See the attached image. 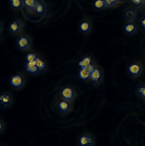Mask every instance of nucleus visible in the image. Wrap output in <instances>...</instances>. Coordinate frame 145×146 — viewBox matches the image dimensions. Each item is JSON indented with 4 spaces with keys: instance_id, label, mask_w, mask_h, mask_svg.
Masks as SVG:
<instances>
[{
    "instance_id": "9d476101",
    "label": "nucleus",
    "mask_w": 145,
    "mask_h": 146,
    "mask_svg": "<svg viewBox=\"0 0 145 146\" xmlns=\"http://www.w3.org/2000/svg\"><path fill=\"white\" fill-rule=\"evenodd\" d=\"M95 143V138L92 136L88 135H82L78 139V144L80 146H93Z\"/></svg>"
},
{
    "instance_id": "f3484780",
    "label": "nucleus",
    "mask_w": 145,
    "mask_h": 146,
    "mask_svg": "<svg viewBox=\"0 0 145 146\" xmlns=\"http://www.w3.org/2000/svg\"><path fill=\"white\" fill-rule=\"evenodd\" d=\"M35 62L39 72H42L45 70L46 67V64L43 59L38 56L35 60Z\"/></svg>"
},
{
    "instance_id": "20e7f679",
    "label": "nucleus",
    "mask_w": 145,
    "mask_h": 146,
    "mask_svg": "<svg viewBox=\"0 0 145 146\" xmlns=\"http://www.w3.org/2000/svg\"><path fill=\"white\" fill-rule=\"evenodd\" d=\"M13 102L11 95L8 92H3L0 95V106L3 109H7L11 106Z\"/></svg>"
},
{
    "instance_id": "f03ea898",
    "label": "nucleus",
    "mask_w": 145,
    "mask_h": 146,
    "mask_svg": "<svg viewBox=\"0 0 145 146\" xmlns=\"http://www.w3.org/2000/svg\"><path fill=\"white\" fill-rule=\"evenodd\" d=\"M37 0H23L22 11L24 17L29 19L34 15V9Z\"/></svg>"
},
{
    "instance_id": "1a4fd4ad",
    "label": "nucleus",
    "mask_w": 145,
    "mask_h": 146,
    "mask_svg": "<svg viewBox=\"0 0 145 146\" xmlns=\"http://www.w3.org/2000/svg\"><path fill=\"white\" fill-rule=\"evenodd\" d=\"M24 27V23L21 20L14 19L9 23V30L12 34H16L22 30Z\"/></svg>"
},
{
    "instance_id": "7ed1b4c3",
    "label": "nucleus",
    "mask_w": 145,
    "mask_h": 146,
    "mask_svg": "<svg viewBox=\"0 0 145 146\" xmlns=\"http://www.w3.org/2000/svg\"><path fill=\"white\" fill-rule=\"evenodd\" d=\"M76 94L75 90L72 87L64 86L59 90V97L64 100L72 102L75 98Z\"/></svg>"
},
{
    "instance_id": "412c9836",
    "label": "nucleus",
    "mask_w": 145,
    "mask_h": 146,
    "mask_svg": "<svg viewBox=\"0 0 145 146\" xmlns=\"http://www.w3.org/2000/svg\"><path fill=\"white\" fill-rule=\"evenodd\" d=\"M37 54L33 52H30L27 53L25 57V61L32 62L35 61L38 57Z\"/></svg>"
},
{
    "instance_id": "4be33fe9",
    "label": "nucleus",
    "mask_w": 145,
    "mask_h": 146,
    "mask_svg": "<svg viewBox=\"0 0 145 146\" xmlns=\"http://www.w3.org/2000/svg\"><path fill=\"white\" fill-rule=\"evenodd\" d=\"M121 0H104L106 6L111 7L119 2Z\"/></svg>"
},
{
    "instance_id": "4468645a",
    "label": "nucleus",
    "mask_w": 145,
    "mask_h": 146,
    "mask_svg": "<svg viewBox=\"0 0 145 146\" xmlns=\"http://www.w3.org/2000/svg\"><path fill=\"white\" fill-rule=\"evenodd\" d=\"M137 28V26L135 23L130 22L127 23L124 25L123 30L126 34L131 35L136 32Z\"/></svg>"
},
{
    "instance_id": "2eb2a0df",
    "label": "nucleus",
    "mask_w": 145,
    "mask_h": 146,
    "mask_svg": "<svg viewBox=\"0 0 145 146\" xmlns=\"http://www.w3.org/2000/svg\"><path fill=\"white\" fill-rule=\"evenodd\" d=\"M93 59L90 56H86L83 58L79 62L78 65L80 68H85L92 64Z\"/></svg>"
},
{
    "instance_id": "6e6552de",
    "label": "nucleus",
    "mask_w": 145,
    "mask_h": 146,
    "mask_svg": "<svg viewBox=\"0 0 145 146\" xmlns=\"http://www.w3.org/2000/svg\"><path fill=\"white\" fill-rule=\"evenodd\" d=\"M31 40L30 38L26 35L19 36L16 41V45L20 50H24L27 49L31 45Z\"/></svg>"
},
{
    "instance_id": "a211bd4d",
    "label": "nucleus",
    "mask_w": 145,
    "mask_h": 146,
    "mask_svg": "<svg viewBox=\"0 0 145 146\" xmlns=\"http://www.w3.org/2000/svg\"><path fill=\"white\" fill-rule=\"evenodd\" d=\"M10 7L13 9L18 10L20 9L22 6V0H9Z\"/></svg>"
},
{
    "instance_id": "aec40b11",
    "label": "nucleus",
    "mask_w": 145,
    "mask_h": 146,
    "mask_svg": "<svg viewBox=\"0 0 145 146\" xmlns=\"http://www.w3.org/2000/svg\"><path fill=\"white\" fill-rule=\"evenodd\" d=\"M93 5L94 8L98 10L103 9L106 6L104 0H94Z\"/></svg>"
},
{
    "instance_id": "f257e3e1",
    "label": "nucleus",
    "mask_w": 145,
    "mask_h": 146,
    "mask_svg": "<svg viewBox=\"0 0 145 146\" xmlns=\"http://www.w3.org/2000/svg\"><path fill=\"white\" fill-rule=\"evenodd\" d=\"M54 105L57 111L62 114L69 113L73 108L71 102L64 100L60 97L54 101Z\"/></svg>"
},
{
    "instance_id": "5701e85b",
    "label": "nucleus",
    "mask_w": 145,
    "mask_h": 146,
    "mask_svg": "<svg viewBox=\"0 0 145 146\" xmlns=\"http://www.w3.org/2000/svg\"><path fill=\"white\" fill-rule=\"evenodd\" d=\"M137 92L141 96L145 97V86H141L138 87Z\"/></svg>"
},
{
    "instance_id": "a878e982",
    "label": "nucleus",
    "mask_w": 145,
    "mask_h": 146,
    "mask_svg": "<svg viewBox=\"0 0 145 146\" xmlns=\"http://www.w3.org/2000/svg\"><path fill=\"white\" fill-rule=\"evenodd\" d=\"M140 24L142 28L145 30V16L141 20Z\"/></svg>"
},
{
    "instance_id": "423d86ee",
    "label": "nucleus",
    "mask_w": 145,
    "mask_h": 146,
    "mask_svg": "<svg viewBox=\"0 0 145 146\" xmlns=\"http://www.w3.org/2000/svg\"><path fill=\"white\" fill-rule=\"evenodd\" d=\"M102 76L101 70L98 68H95L91 73L90 78L98 88L102 87Z\"/></svg>"
},
{
    "instance_id": "39448f33",
    "label": "nucleus",
    "mask_w": 145,
    "mask_h": 146,
    "mask_svg": "<svg viewBox=\"0 0 145 146\" xmlns=\"http://www.w3.org/2000/svg\"><path fill=\"white\" fill-rule=\"evenodd\" d=\"M24 83V78L21 74H17L12 75L10 79V85L15 89L21 88L23 86Z\"/></svg>"
},
{
    "instance_id": "393cba45",
    "label": "nucleus",
    "mask_w": 145,
    "mask_h": 146,
    "mask_svg": "<svg viewBox=\"0 0 145 146\" xmlns=\"http://www.w3.org/2000/svg\"><path fill=\"white\" fill-rule=\"evenodd\" d=\"M85 68L91 73L95 68L92 64L90 65Z\"/></svg>"
},
{
    "instance_id": "ddd939ff",
    "label": "nucleus",
    "mask_w": 145,
    "mask_h": 146,
    "mask_svg": "<svg viewBox=\"0 0 145 146\" xmlns=\"http://www.w3.org/2000/svg\"><path fill=\"white\" fill-rule=\"evenodd\" d=\"M78 28L81 32L84 33H87L89 32L91 29V24L88 21L83 20L79 24Z\"/></svg>"
},
{
    "instance_id": "6ab92c4d",
    "label": "nucleus",
    "mask_w": 145,
    "mask_h": 146,
    "mask_svg": "<svg viewBox=\"0 0 145 146\" xmlns=\"http://www.w3.org/2000/svg\"><path fill=\"white\" fill-rule=\"evenodd\" d=\"M136 13L133 9H129L126 10L123 14L124 17L127 20H132L136 17Z\"/></svg>"
},
{
    "instance_id": "0eeeda50",
    "label": "nucleus",
    "mask_w": 145,
    "mask_h": 146,
    "mask_svg": "<svg viewBox=\"0 0 145 146\" xmlns=\"http://www.w3.org/2000/svg\"><path fill=\"white\" fill-rule=\"evenodd\" d=\"M47 11V6L44 1L42 0H37L34 9V15L43 18L46 15Z\"/></svg>"
},
{
    "instance_id": "9b49d317",
    "label": "nucleus",
    "mask_w": 145,
    "mask_h": 146,
    "mask_svg": "<svg viewBox=\"0 0 145 146\" xmlns=\"http://www.w3.org/2000/svg\"><path fill=\"white\" fill-rule=\"evenodd\" d=\"M142 66L139 63L136 62L130 64L127 68L129 74L133 77L139 76L142 73Z\"/></svg>"
},
{
    "instance_id": "b1692460",
    "label": "nucleus",
    "mask_w": 145,
    "mask_h": 146,
    "mask_svg": "<svg viewBox=\"0 0 145 146\" xmlns=\"http://www.w3.org/2000/svg\"><path fill=\"white\" fill-rule=\"evenodd\" d=\"M5 129V125L1 119L0 121V133L1 134L4 131Z\"/></svg>"
},
{
    "instance_id": "dca6fc26",
    "label": "nucleus",
    "mask_w": 145,
    "mask_h": 146,
    "mask_svg": "<svg viewBox=\"0 0 145 146\" xmlns=\"http://www.w3.org/2000/svg\"><path fill=\"white\" fill-rule=\"evenodd\" d=\"M91 73L85 68H80L79 73V77L83 80H87L91 78Z\"/></svg>"
},
{
    "instance_id": "f8f14e48",
    "label": "nucleus",
    "mask_w": 145,
    "mask_h": 146,
    "mask_svg": "<svg viewBox=\"0 0 145 146\" xmlns=\"http://www.w3.org/2000/svg\"><path fill=\"white\" fill-rule=\"evenodd\" d=\"M24 69L28 73L31 75L36 74L39 72L36 66L35 61L32 62L25 61Z\"/></svg>"
},
{
    "instance_id": "bb28decb",
    "label": "nucleus",
    "mask_w": 145,
    "mask_h": 146,
    "mask_svg": "<svg viewBox=\"0 0 145 146\" xmlns=\"http://www.w3.org/2000/svg\"><path fill=\"white\" fill-rule=\"evenodd\" d=\"M133 2L136 4H138L140 3L142 0H133Z\"/></svg>"
}]
</instances>
